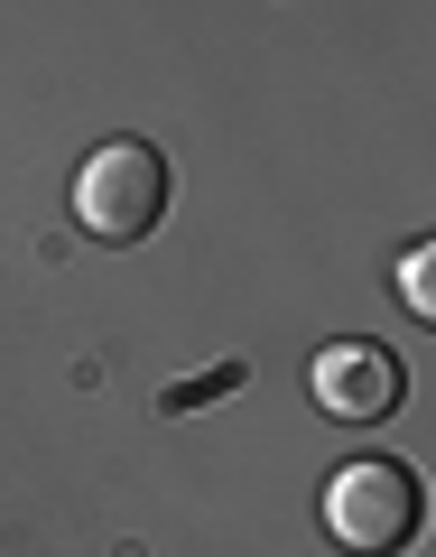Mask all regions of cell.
<instances>
[{
  "label": "cell",
  "mask_w": 436,
  "mask_h": 557,
  "mask_svg": "<svg viewBox=\"0 0 436 557\" xmlns=\"http://www.w3.org/2000/svg\"><path fill=\"white\" fill-rule=\"evenodd\" d=\"M325 530L353 557H399L418 530H427V483L399 456H353L335 483H325Z\"/></svg>",
  "instance_id": "6da1fadb"
},
{
  "label": "cell",
  "mask_w": 436,
  "mask_h": 557,
  "mask_svg": "<svg viewBox=\"0 0 436 557\" xmlns=\"http://www.w3.org/2000/svg\"><path fill=\"white\" fill-rule=\"evenodd\" d=\"M75 223L94 242H112V251L149 242L167 223V159L149 139H102L94 159L75 168Z\"/></svg>",
  "instance_id": "7a4b0ae2"
},
{
  "label": "cell",
  "mask_w": 436,
  "mask_h": 557,
  "mask_svg": "<svg viewBox=\"0 0 436 557\" xmlns=\"http://www.w3.org/2000/svg\"><path fill=\"white\" fill-rule=\"evenodd\" d=\"M307 381H316V409H325V418H344V428H381V418L409 399V362H399L390 344H362V335L325 344Z\"/></svg>",
  "instance_id": "3957f363"
},
{
  "label": "cell",
  "mask_w": 436,
  "mask_h": 557,
  "mask_svg": "<svg viewBox=\"0 0 436 557\" xmlns=\"http://www.w3.org/2000/svg\"><path fill=\"white\" fill-rule=\"evenodd\" d=\"M399 298H409V317H418V325H436V233L418 242L409 260H399Z\"/></svg>",
  "instance_id": "277c9868"
},
{
  "label": "cell",
  "mask_w": 436,
  "mask_h": 557,
  "mask_svg": "<svg viewBox=\"0 0 436 557\" xmlns=\"http://www.w3.org/2000/svg\"><path fill=\"white\" fill-rule=\"evenodd\" d=\"M251 381V362H214V372H196V381H177V391L159 399V409H196V399H214V391H241Z\"/></svg>",
  "instance_id": "5b68a950"
}]
</instances>
